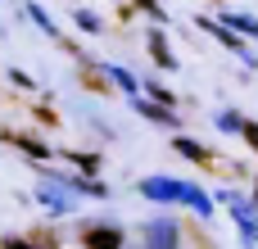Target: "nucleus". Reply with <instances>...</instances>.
Instances as JSON below:
<instances>
[{
	"label": "nucleus",
	"instance_id": "1a4fd4ad",
	"mask_svg": "<svg viewBox=\"0 0 258 249\" xmlns=\"http://www.w3.org/2000/svg\"><path fill=\"white\" fill-rule=\"evenodd\" d=\"M132 109H136L141 118L159 122V127H177V113H172L168 104H159V100H141V95H132Z\"/></svg>",
	"mask_w": 258,
	"mask_h": 249
},
{
	"label": "nucleus",
	"instance_id": "f8f14e48",
	"mask_svg": "<svg viewBox=\"0 0 258 249\" xmlns=\"http://www.w3.org/2000/svg\"><path fill=\"white\" fill-rule=\"evenodd\" d=\"M27 18H32V23H36V27H41V32H45V36H50V41H63V36H59V27H54V18H50V9H45V5H36V0H27Z\"/></svg>",
	"mask_w": 258,
	"mask_h": 249
},
{
	"label": "nucleus",
	"instance_id": "4468645a",
	"mask_svg": "<svg viewBox=\"0 0 258 249\" xmlns=\"http://www.w3.org/2000/svg\"><path fill=\"white\" fill-rule=\"evenodd\" d=\"M59 159H63L68 168H82L86 177L100 172V154H86V150H59Z\"/></svg>",
	"mask_w": 258,
	"mask_h": 249
},
{
	"label": "nucleus",
	"instance_id": "ddd939ff",
	"mask_svg": "<svg viewBox=\"0 0 258 249\" xmlns=\"http://www.w3.org/2000/svg\"><path fill=\"white\" fill-rule=\"evenodd\" d=\"M172 150H177L181 159H190V163H209V159H213V154H209L200 141H190V136H172Z\"/></svg>",
	"mask_w": 258,
	"mask_h": 249
},
{
	"label": "nucleus",
	"instance_id": "0eeeda50",
	"mask_svg": "<svg viewBox=\"0 0 258 249\" xmlns=\"http://www.w3.org/2000/svg\"><path fill=\"white\" fill-rule=\"evenodd\" d=\"M145 45H150V59H154L163 73H172V68H177V54H172V45H168L163 27H150V32H145Z\"/></svg>",
	"mask_w": 258,
	"mask_h": 249
},
{
	"label": "nucleus",
	"instance_id": "7ed1b4c3",
	"mask_svg": "<svg viewBox=\"0 0 258 249\" xmlns=\"http://www.w3.org/2000/svg\"><path fill=\"white\" fill-rule=\"evenodd\" d=\"M145 249H181V231L172 218H154L145 222Z\"/></svg>",
	"mask_w": 258,
	"mask_h": 249
},
{
	"label": "nucleus",
	"instance_id": "4be33fe9",
	"mask_svg": "<svg viewBox=\"0 0 258 249\" xmlns=\"http://www.w3.org/2000/svg\"><path fill=\"white\" fill-rule=\"evenodd\" d=\"M240 136L249 141V150H258V122H245V127H240Z\"/></svg>",
	"mask_w": 258,
	"mask_h": 249
},
{
	"label": "nucleus",
	"instance_id": "423d86ee",
	"mask_svg": "<svg viewBox=\"0 0 258 249\" xmlns=\"http://www.w3.org/2000/svg\"><path fill=\"white\" fill-rule=\"evenodd\" d=\"M82 245L86 249H122V231L113 222H95V227L82 231Z\"/></svg>",
	"mask_w": 258,
	"mask_h": 249
},
{
	"label": "nucleus",
	"instance_id": "2eb2a0df",
	"mask_svg": "<svg viewBox=\"0 0 258 249\" xmlns=\"http://www.w3.org/2000/svg\"><path fill=\"white\" fill-rule=\"evenodd\" d=\"M218 23H227L236 36H254V41H258V18H249V14H231V9H227Z\"/></svg>",
	"mask_w": 258,
	"mask_h": 249
},
{
	"label": "nucleus",
	"instance_id": "6e6552de",
	"mask_svg": "<svg viewBox=\"0 0 258 249\" xmlns=\"http://www.w3.org/2000/svg\"><path fill=\"white\" fill-rule=\"evenodd\" d=\"M0 141H9V145H18V150H23L27 159H36V163H45V159L54 154V150H50V145H45L41 136H23V132H0Z\"/></svg>",
	"mask_w": 258,
	"mask_h": 249
},
{
	"label": "nucleus",
	"instance_id": "20e7f679",
	"mask_svg": "<svg viewBox=\"0 0 258 249\" xmlns=\"http://www.w3.org/2000/svg\"><path fill=\"white\" fill-rule=\"evenodd\" d=\"M136 191L145 200H154V204H177L181 200V181H172V177H145Z\"/></svg>",
	"mask_w": 258,
	"mask_h": 249
},
{
	"label": "nucleus",
	"instance_id": "aec40b11",
	"mask_svg": "<svg viewBox=\"0 0 258 249\" xmlns=\"http://www.w3.org/2000/svg\"><path fill=\"white\" fill-rule=\"evenodd\" d=\"M9 82H14L18 91H36V82H32V77H27L23 68H9Z\"/></svg>",
	"mask_w": 258,
	"mask_h": 249
},
{
	"label": "nucleus",
	"instance_id": "9b49d317",
	"mask_svg": "<svg viewBox=\"0 0 258 249\" xmlns=\"http://www.w3.org/2000/svg\"><path fill=\"white\" fill-rule=\"evenodd\" d=\"M177 204H190L200 218H213V200H209L200 186H190V181H181V200H177Z\"/></svg>",
	"mask_w": 258,
	"mask_h": 249
},
{
	"label": "nucleus",
	"instance_id": "f257e3e1",
	"mask_svg": "<svg viewBox=\"0 0 258 249\" xmlns=\"http://www.w3.org/2000/svg\"><path fill=\"white\" fill-rule=\"evenodd\" d=\"M218 200H222V204L231 209V218L240 222V236H245V240L254 245V240H258V204H249V200H240V195H231V191H222Z\"/></svg>",
	"mask_w": 258,
	"mask_h": 249
},
{
	"label": "nucleus",
	"instance_id": "f3484780",
	"mask_svg": "<svg viewBox=\"0 0 258 249\" xmlns=\"http://www.w3.org/2000/svg\"><path fill=\"white\" fill-rule=\"evenodd\" d=\"M0 249H54V240H50V236H32V240L9 236V240H0Z\"/></svg>",
	"mask_w": 258,
	"mask_h": 249
},
{
	"label": "nucleus",
	"instance_id": "f03ea898",
	"mask_svg": "<svg viewBox=\"0 0 258 249\" xmlns=\"http://www.w3.org/2000/svg\"><path fill=\"white\" fill-rule=\"evenodd\" d=\"M32 200H41L54 218H63V213H73V209H77V195H68V191H63V186H54L50 177H41V181H36Z\"/></svg>",
	"mask_w": 258,
	"mask_h": 249
},
{
	"label": "nucleus",
	"instance_id": "39448f33",
	"mask_svg": "<svg viewBox=\"0 0 258 249\" xmlns=\"http://www.w3.org/2000/svg\"><path fill=\"white\" fill-rule=\"evenodd\" d=\"M195 27H204V32H209V36H218V41H222V45H227V50H236V54H240V59H245V64H258L254 54H249V50H245V41H240V36H236V32H231V27H227V23H213V18H195Z\"/></svg>",
	"mask_w": 258,
	"mask_h": 249
},
{
	"label": "nucleus",
	"instance_id": "dca6fc26",
	"mask_svg": "<svg viewBox=\"0 0 258 249\" xmlns=\"http://www.w3.org/2000/svg\"><path fill=\"white\" fill-rule=\"evenodd\" d=\"M73 23H77L86 36H100V32H104V18H100L95 9H73Z\"/></svg>",
	"mask_w": 258,
	"mask_h": 249
},
{
	"label": "nucleus",
	"instance_id": "9d476101",
	"mask_svg": "<svg viewBox=\"0 0 258 249\" xmlns=\"http://www.w3.org/2000/svg\"><path fill=\"white\" fill-rule=\"evenodd\" d=\"M104 73H109V82L113 86H122V95L132 100V95H141V82H136V73L132 68H122V64H104Z\"/></svg>",
	"mask_w": 258,
	"mask_h": 249
},
{
	"label": "nucleus",
	"instance_id": "6ab92c4d",
	"mask_svg": "<svg viewBox=\"0 0 258 249\" xmlns=\"http://www.w3.org/2000/svg\"><path fill=\"white\" fill-rule=\"evenodd\" d=\"M218 127H222V132H240V127H245V118L227 109V113H218Z\"/></svg>",
	"mask_w": 258,
	"mask_h": 249
},
{
	"label": "nucleus",
	"instance_id": "a211bd4d",
	"mask_svg": "<svg viewBox=\"0 0 258 249\" xmlns=\"http://www.w3.org/2000/svg\"><path fill=\"white\" fill-rule=\"evenodd\" d=\"M141 91H145L150 100H159V104H168V109H177V95H172L168 86H159V82H141Z\"/></svg>",
	"mask_w": 258,
	"mask_h": 249
},
{
	"label": "nucleus",
	"instance_id": "412c9836",
	"mask_svg": "<svg viewBox=\"0 0 258 249\" xmlns=\"http://www.w3.org/2000/svg\"><path fill=\"white\" fill-rule=\"evenodd\" d=\"M132 5H136V9H145V14H150V18H159V23H163V18H168V14H163V5H159V0H132Z\"/></svg>",
	"mask_w": 258,
	"mask_h": 249
}]
</instances>
